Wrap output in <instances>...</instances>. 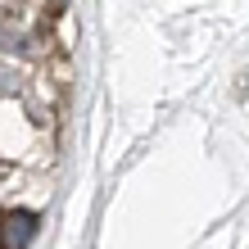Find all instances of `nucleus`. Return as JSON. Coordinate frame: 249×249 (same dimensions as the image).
<instances>
[{
    "label": "nucleus",
    "instance_id": "f257e3e1",
    "mask_svg": "<svg viewBox=\"0 0 249 249\" xmlns=\"http://www.w3.org/2000/svg\"><path fill=\"white\" fill-rule=\"evenodd\" d=\"M36 236V213H27V209H14L5 217V227H0V245L5 249H27Z\"/></svg>",
    "mask_w": 249,
    "mask_h": 249
},
{
    "label": "nucleus",
    "instance_id": "f03ea898",
    "mask_svg": "<svg viewBox=\"0 0 249 249\" xmlns=\"http://www.w3.org/2000/svg\"><path fill=\"white\" fill-rule=\"evenodd\" d=\"M14 91H18V72L0 68V95H14Z\"/></svg>",
    "mask_w": 249,
    "mask_h": 249
}]
</instances>
